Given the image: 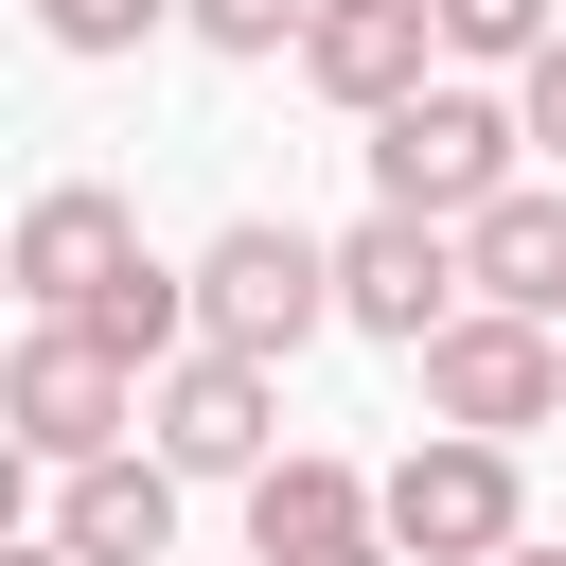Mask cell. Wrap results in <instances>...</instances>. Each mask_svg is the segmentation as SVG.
I'll use <instances>...</instances> for the list:
<instances>
[{"mask_svg": "<svg viewBox=\"0 0 566 566\" xmlns=\"http://www.w3.org/2000/svg\"><path fill=\"white\" fill-rule=\"evenodd\" d=\"M513 159H531V106L513 88H460V71H424L407 106H371V195H407V212H495L513 195Z\"/></svg>", "mask_w": 566, "mask_h": 566, "instance_id": "6da1fadb", "label": "cell"}, {"mask_svg": "<svg viewBox=\"0 0 566 566\" xmlns=\"http://www.w3.org/2000/svg\"><path fill=\"white\" fill-rule=\"evenodd\" d=\"M371 495H389V548H407V566H495V548L531 531V478H513L495 424H424Z\"/></svg>", "mask_w": 566, "mask_h": 566, "instance_id": "7a4b0ae2", "label": "cell"}, {"mask_svg": "<svg viewBox=\"0 0 566 566\" xmlns=\"http://www.w3.org/2000/svg\"><path fill=\"white\" fill-rule=\"evenodd\" d=\"M407 371H424V424H495V442L566 424V318H531V301H460Z\"/></svg>", "mask_w": 566, "mask_h": 566, "instance_id": "3957f363", "label": "cell"}, {"mask_svg": "<svg viewBox=\"0 0 566 566\" xmlns=\"http://www.w3.org/2000/svg\"><path fill=\"white\" fill-rule=\"evenodd\" d=\"M195 336H230V354H301V336H336V248L283 230V212H230V230L195 248Z\"/></svg>", "mask_w": 566, "mask_h": 566, "instance_id": "277c9868", "label": "cell"}, {"mask_svg": "<svg viewBox=\"0 0 566 566\" xmlns=\"http://www.w3.org/2000/svg\"><path fill=\"white\" fill-rule=\"evenodd\" d=\"M142 389H159V371H124L88 318H35V336H18V371H0V424H18V460H35V478H71V460L142 442Z\"/></svg>", "mask_w": 566, "mask_h": 566, "instance_id": "5b68a950", "label": "cell"}, {"mask_svg": "<svg viewBox=\"0 0 566 566\" xmlns=\"http://www.w3.org/2000/svg\"><path fill=\"white\" fill-rule=\"evenodd\" d=\"M142 442H159L177 478H265V460H283V354H230V336L159 354V389H142Z\"/></svg>", "mask_w": 566, "mask_h": 566, "instance_id": "8992f818", "label": "cell"}, {"mask_svg": "<svg viewBox=\"0 0 566 566\" xmlns=\"http://www.w3.org/2000/svg\"><path fill=\"white\" fill-rule=\"evenodd\" d=\"M478 283H460V230L442 212H407V195H371L354 230H336V318L354 336H389V354H424L442 318H460Z\"/></svg>", "mask_w": 566, "mask_h": 566, "instance_id": "52a82bcc", "label": "cell"}, {"mask_svg": "<svg viewBox=\"0 0 566 566\" xmlns=\"http://www.w3.org/2000/svg\"><path fill=\"white\" fill-rule=\"evenodd\" d=\"M124 265H142V212H124L106 177H35V195H18V248H0V283H18L35 318H88Z\"/></svg>", "mask_w": 566, "mask_h": 566, "instance_id": "ba28073f", "label": "cell"}, {"mask_svg": "<svg viewBox=\"0 0 566 566\" xmlns=\"http://www.w3.org/2000/svg\"><path fill=\"white\" fill-rule=\"evenodd\" d=\"M424 53H442V0H318V18H301V88H318V106H354V124H371V106H407V88H424Z\"/></svg>", "mask_w": 566, "mask_h": 566, "instance_id": "9c48e42d", "label": "cell"}, {"mask_svg": "<svg viewBox=\"0 0 566 566\" xmlns=\"http://www.w3.org/2000/svg\"><path fill=\"white\" fill-rule=\"evenodd\" d=\"M177 495H195V478H177L159 442H106V460L53 478V531H71L88 566H177Z\"/></svg>", "mask_w": 566, "mask_h": 566, "instance_id": "30bf717a", "label": "cell"}, {"mask_svg": "<svg viewBox=\"0 0 566 566\" xmlns=\"http://www.w3.org/2000/svg\"><path fill=\"white\" fill-rule=\"evenodd\" d=\"M354 531H389V495H371L336 442H283V460L248 478V566H318V548H354Z\"/></svg>", "mask_w": 566, "mask_h": 566, "instance_id": "8fae6325", "label": "cell"}, {"mask_svg": "<svg viewBox=\"0 0 566 566\" xmlns=\"http://www.w3.org/2000/svg\"><path fill=\"white\" fill-rule=\"evenodd\" d=\"M460 283H478V301L566 318V195H548V177H513L495 212H460Z\"/></svg>", "mask_w": 566, "mask_h": 566, "instance_id": "7c38bea8", "label": "cell"}, {"mask_svg": "<svg viewBox=\"0 0 566 566\" xmlns=\"http://www.w3.org/2000/svg\"><path fill=\"white\" fill-rule=\"evenodd\" d=\"M548 35H566V0H442V53L460 71H531Z\"/></svg>", "mask_w": 566, "mask_h": 566, "instance_id": "4fadbf2b", "label": "cell"}, {"mask_svg": "<svg viewBox=\"0 0 566 566\" xmlns=\"http://www.w3.org/2000/svg\"><path fill=\"white\" fill-rule=\"evenodd\" d=\"M301 18H318V0H177V35H195V53H230V71H283V53H301Z\"/></svg>", "mask_w": 566, "mask_h": 566, "instance_id": "5bb4252c", "label": "cell"}, {"mask_svg": "<svg viewBox=\"0 0 566 566\" xmlns=\"http://www.w3.org/2000/svg\"><path fill=\"white\" fill-rule=\"evenodd\" d=\"M159 18H177V0H35V35H53L71 71H124V53L159 35Z\"/></svg>", "mask_w": 566, "mask_h": 566, "instance_id": "9a60e30c", "label": "cell"}, {"mask_svg": "<svg viewBox=\"0 0 566 566\" xmlns=\"http://www.w3.org/2000/svg\"><path fill=\"white\" fill-rule=\"evenodd\" d=\"M513 106H531V142H548V159H566V35H548V53H531V71H513Z\"/></svg>", "mask_w": 566, "mask_h": 566, "instance_id": "2e32d148", "label": "cell"}, {"mask_svg": "<svg viewBox=\"0 0 566 566\" xmlns=\"http://www.w3.org/2000/svg\"><path fill=\"white\" fill-rule=\"evenodd\" d=\"M0 566H88V548H71V531H18V548H0Z\"/></svg>", "mask_w": 566, "mask_h": 566, "instance_id": "e0dca14e", "label": "cell"}, {"mask_svg": "<svg viewBox=\"0 0 566 566\" xmlns=\"http://www.w3.org/2000/svg\"><path fill=\"white\" fill-rule=\"evenodd\" d=\"M318 566H407V548H389V531H354V548H318Z\"/></svg>", "mask_w": 566, "mask_h": 566, "instance_id": "ac0fdd59", "label": "cell"}, {"mask_svg": "<svg viewBox=\"0 0 566 566\" xmlns=\"http://www.w3.org/2000/svg\"><path fill=\"white\" fill-rule=\"evenodd\" d=\"M495 566H566V548H531V531H513V548H495Z\"/></svg>", "mask_w": 566, "mask_h": 566, "instance_id": "d6986e66", "label": "cell"}]
</instances>
